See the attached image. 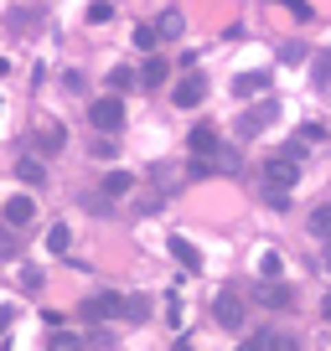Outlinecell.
<instances>
[{"label": "cell", "instance_id": "obj_1", "mask_svg": "<svg viewBox=\"0 0 331 351\" xmlns=\"http://www.w3.org/2000/svg\"><path fill=\"white\" fill-rule=\"evenodd\" d=\"M264 181H269V186H285V191L295 186V181H300V145L269 155V160H264Z\"/></svg>", "mask_w": 331, "mask_h": 351}, {"label": "cell", "instance_id": "obj_2", "mask_svg": "<svg viewBox=\"0 0 331 351\" xmlns=\"http://www.w3.org/2000/svg\"><path fill=\"white\" fill-rule=\"evenodd\" d=\"M212 320H218L222 330H238L243 320H249V305H243V289H218V300H212Z\"/></svg>", "mask_w": 331, "mask_h": 351}, {"label": "cell", "instance_id": "obj_3", "mask_svg": "<svg viewBox=\"0 0 331 351\" xmlns=\"http://www.w3.org/2000/svg\"><path fill=\"white\" fill-rule=\"evenodd\" d=\"M89 119H93V130H99V134L124 130V99H119V93H109V99H93V104H89Z\"/></svg>", "mask_w": 331, "mask_h": 351}, {"label": "cell", "instance_id": "obj_4", "mask_svg": "<svg viewBox=\"0 0 331 351\" xmlns=\"http://www.w3.org/2000/svg\"><path fill=\"white\" fill-rule=\"evenodd\" d=\"M78 315L83 320H124V295H109V289H104V295H89Z\"/></svg>", "mask_w": 331, "mask_h": 351}, {"label": "cell", "instance_id": "obj_5", "mask_svg": "<svg viewBox=\"0 0 331 351\" xmlns=\"http://www.w3.org/2000/svg\"><path fill=\"white\" fill-rule=\"evenodd\" d=\"M275 114H279V104H275V99L254 104V109H249V114H243V119H238V134H243V140H254V134H264Z\"/></svg>", "mask_w": 331, "mask_h": 351}, {"label": "cell", "instance_id": "obj_6", "mask_svg": "<svg viewBox=\"0 0 331 351\" xmlns=\"http://www.w3.org/2000/svg\"><path fill=\"white\" fill-rule=\"evenodd\" d=\"M202 99H207V77H181V83L171 88V104H176V109H197Z\"/></svg>", "mask_w": 331, "mask_h": 351}, {"label": "cell", "instance_id": "obj_7", "mask_svg": "<svg viewBox=\"0 0 331 351\" xmlns=\"http://www.w3.org/2000/svg\"><path fill=\"white\" fill-rule=\"evenodd\" d=\"M32 217H36V202L32 197H5V222H11V228H26Z\"/></svg>", "mask_w": 331, "mask_h": 351}, {"label": "cell", "instance_id": "obj_8", "mask_svg": "<svg viewBox=\"0 0 331 351\" xmlns=\"http://www.w3.org/2000/svg\"><path fill=\"white\" fill-rule=\"evenodd\" d=\"M254 295H259V305H269V310H285L290 305V285H279V279H264Z\"/></svg>", "mask_w": 331, "mask_h": 351}, {"label": "cell", "instance_id": "obj_9", "mask_svg": "<svg viewBox=\"0 0 331 351\" xmlns=\"http://www.w3.org/2000/svg\"><path fill=\"white\" fill-rule=\"evenodd\" d=\"M166 248L176 253V263H181V269H192V274L202 269V253L192 248V238H166Z\"/></svg>", "mask_w": 331, "mask_h": 351}, {"label": "cell", "instance_id": "obj_10", "mask_svg": "<svg viewBox=\"0 0 331 351\" xmlns=\"http://www.w3.org/2000/svg\"><path fill=\"white\" fill-rule=\"evenodd\" d=\"M233 93H238V99H249V93H269V73H243L238 83H233Z\"/></svg>", "mask_w": 331, "mask_h": 351}, {"label": "cell", "instance_id": "obj_11", "mask_svg": "<svg viewBox=\"0 0 331 351\" xmlns=\"http://www.w3.org/2000/svg\"><path fill=\"white\" fill-rule=\"evenodd\" d=\"M67 248H73V232H67V222H52V228H47V253H57V258H62Z\"/></svg>", "mask_w": 331, "mask_h": 351}, {"label": "cell", "instance_id": "obj_12", "mask_svg": "<svg viewBox=\"0 0 331 351\" xmlns=\"http://www.w3.org/2000/svg\"><path fill=\"white\" fill-rule=\"evenodd\" d=\"M130 186H135L130 171H109L104 176V197H130Z\"/></svg>", "mask_w": 331, "mask_h": 351}, {"label": "cell", "instance_id": "obj_13", "mask_svg": "<svg viewBox=\"0 0 331 351\" xmlns=\"http://www.w3.org/2000/svg\"><path fill=\"white\" fill-rule=\"evenodd\" d=\"M192 150H197V155H218V134H212V124H197V130H192Z\"/></svg>", "mask_w": 331, "mask_h": 351}, {"label": "cell", "instance_id": "obj_14", "mask_svg": "<svg viewBox=\"0 0 331 351\" xmlns=\"http://www.w3.org/2000/svg\"><path fill=\"white\" fill-rule=\"evenodd\" d=\"M124 320L145 326V320H150V300H145V295H124Z\"/></svg>", "mask_w": 331, "mask_h": 351}, {"label": "cell", "instance_id": "obj_15", "mask_svg": "<svg viewBox=\"0 0 331 351\" xmlns=\"http://www.w3.org/2000/svg\"><path fill=\"white\" fill-rule=\"evenodd\" d=\"M16 176H21L26 186H42V181H47V171L32 160V155H21V160H16Z\"/></svg>", "mask_w": 331, "mask_h": 351}, {"label": "cell", "instance_id": "obj_16", "mask_svg": "<svg viewBox=\"0 0 331 351\" xmlns=\"http://www.w3.org/2000/svg\"><path fill=\"white\" fill-rule=\"evenodd\" d=\"M36 145H42V150H62V145H67L62 124H42V130H36Z\"/></svg>", "mask_w": 331, "mask_h": 351}, {"label": "cell", "instance_id": "obj_17", "mask_svg": "<svg viewBox=\"0 0 331 351\" xmlns=\"http://www.w3.org/2000/svg\"><path fill=\"white\" fill-rule=\"evenodd\" d=\"M109 88H114V93H130V88H140V73H135V67H114Z\"/></svg>", "mask_w": 331, "mask_h": 351}, {"label": "cell", "instance_id": "obj_18", "mask_svg": "<svg viewBox=\"0 0 331 351\" xmlns=\"http://www.w3.org/2000/svg\"><path fill=\"white\" fill-rule=\"evenodd\" d=\"M310 232H316V238H326V243H331V202H321V207L310 212Z\"/></svg>", "mask_w": 331, "mask_h": 351}, {"label": "cell", "instance_id": "obj_19", "mask_svg": "<svg viewBox=\"0 0 331 351\" xmlns=\"http://www.w3.org/2000/svg\"><path fill=\"white\" fill-rule=\"evenodd\" d=\"M181 26H187V16H181V11H166L161 21H155V32H161V36H181Z\"/></svg>", "mask_w": 331, "mask_h": 351}, {"label": "cell", "instance_id": "obj_20", "mask_svg": "<svg viewBox=\"0 0 331 351\" xmlns=\"http://www.w3.org/2000/svg\"><path fill=\"white\" fill-rule=\"evenodd\" d=\"M275 336H279V330H254L238 351H275Z\"/></svg>", "mask_w": 331, "mask_h": 351}, {"label": "cell", "instance_id": "obj_21", "mask_svg": "<svg viewBox=\"0 0 331 351\" xmlns=\"http://www.w3.org/2000/svg\"><path fill=\"white\" fill-rule=\"evenodd\" d=\"M52 351H83V336L78 330H52Z\"/></svg>", "mask_w": 331, "mask_h": 351}, {"label": "cell", "instance_id": "obj_22", "mask_svg": "<svg viewBox=\"0 0 331 351\" xmlns=\"http://www.w3.org/2000/svg\"><path fill=\"white\" fill-rule=\"evenodd\" d=\"M140 83H166V57H150L140 67Z\"/></svg>", "mask_w": 331, "mask_h": 351}, {"label": "cell", "instance_id": "obj_23", "mask_svg": "<svg viewBox=\"0 0 331 351\" xmlns=\"http://www.w3.org/2000/svg\"><path fill=\"white\" fill-rule=\"evenodd\" d=\"M264 202H269L275 212H285V207H290V191H285V186H269V191H264Z\"/></svg>", "mask_w": 331, "mask_h": 351}, {"label": "cell", "instance_id": "obj_24", "mask_svg": "<svg viewBox=\"0 0 331 351\" xmlns=\"http://www.w3.org/2000/svg\"><path fill=\"white\" fill-rule=\"evenodd\" d=\"M279 57H285V62H306V42H285Z\"/></svg>", "mask_w": 331, "mask_h": 351}, {"label": "cell", "instance_id": "obj_25", "mask_svg": "<svg viewBox=\"0 0 331 351\" xmlns=\"http://www.w3.org/2000/svg\"><path fill=\"white\" fill-rule=\"evenodd\" d=\"M21 253V243H16V232H0V258H16Z\"/></svg>", "mask_w": 331, "mask_h": 351}, {"label": "cell", "instance_id": "obj_26", "mask_svg": "<svg viewBox=\"0 0 331 351\" xmlns=\"http://www.w3.org/2000/svg\"><path fill=\"white\" fill-rule=\"evenodd\" d=\"M259 269H264V279H279V253H264V258H259Z\"/></svg>", "mask_w": 331, "mask_h": 351}, {"label": "cell", "instance_id": "obj_27", "mask_svg": "<svg viewBox=\"0 0 331 351\" xmlns=\"http://www.w3.org/2000/svg\"><path fill=\"white\" fill-rule=\"evenodd\" d=\"M316 83H331V52L316 57Z\"/></svg>", "mask_w": 331, "mask_h": 351}, {"label": "cell", "instance_id": "obj_28", "mask_svg": "<svg viewBox=\"0 0 331 351\" xmlns=\"http://www.w3.org/2000/svg\"><path fill=\"white\" fill-rule=\"evenodd\" d=\"M155 36H161V32H155V26H140V32H135V42H140L145 52H150V47H155Z\"/></svg>", "mask_w": 331, "mask_h": 351}, {"label": "cell", "instance_id": "obj_29", "mask_svg": "<svg viewBox=\"0 0 331 351\" xmlns=\"http://www.w3.org/2000/svg\"><path fill=\"white\" fill-rule=\"evenodd\" d=\"M275 351H300V341H295V336H285V330H279V336H275Z\"/></svg>", "mask_w": 331, "mask_h": 351}, {"label": "cell", "instance_id": "obj_30", "mask_svg": "<svg viewBox=\"0 0 331 351\" xmlns=\"http://www.w3.org/2000/svg\"><path fill=\"white\" fill-rule=\"evenodd\" d=\"M11 320H16V305H5L0 310V330H11Z\"/></svg>", "mask_w": 331, "mask_h": 351}, {"label": "cell", "instance_id": "obj_31", "mask_svg": "<svg viewBox=\"0 0 331 351\" xmlns=\"http://www.w3.org/2000/svg\"><path fill=\"white\" fill-rule=\"evenodd\" d=\"M171 351H192V341H176V346H171Z\"/></svg>", "mask_w": 331, "mask_h": 351}]
</instances>
